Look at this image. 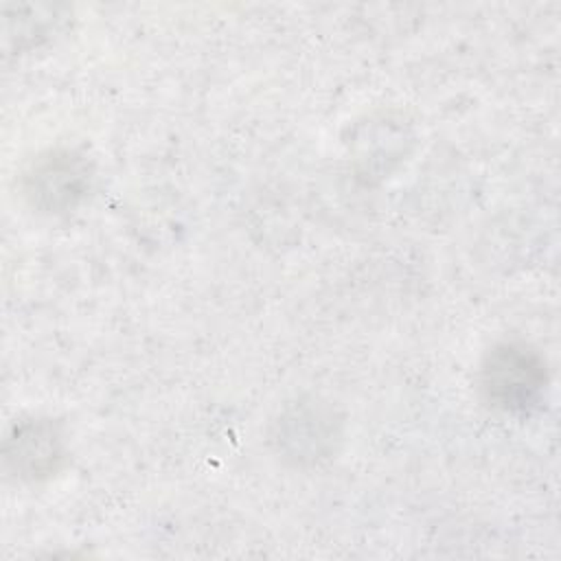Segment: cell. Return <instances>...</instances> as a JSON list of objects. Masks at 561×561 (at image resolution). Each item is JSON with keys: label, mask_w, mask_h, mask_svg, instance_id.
I'll use <instances>...</instances> for the list:
<instances>
[{"label": "cell", "mask_w": 561, "mask_h": 561, "mask_svg": "<svg viewBox=\"0 0 561 561\" xmlns=\"http://www.w3.org/2000/svg\"><path fill=\"white\" fill-rule=\"evenodd\" d=\"M480 388L486 401L502 410L524 414L535 408L546 390V364L526 344H497L480 368Z\"/></svg>", "instance_id": "1"}, {"label": "cell", "mask_w": 561, "mask_h": 561, "mask_svg": "<svg viewBox=\"0 0 561 561\" xmlns=\"http://www.w3.org/2000/svg\"><path fill=\"white\" fill-rule=\"evenodd\" d=\"M90 186V169L83 156L50 151L33 162L26 173V195L48 213L72 208Z\"/></svg>", "instance_id": "2"}, {"label": "cell", "mask_w": 561, "mask_h": 561, "mask_svg": "<svg viewBox=\"0 0 561 561\" xmlns=\"http://www.w3.org/2000/svg\"><path fill=\"white\" fill-rule=\"evenodd\" d=\"M64 460V438L55 423L33 419L20 423L7 440V462L26 480L50 476Z\"/></svg>", "instance_id": "3"}]
</instances>
